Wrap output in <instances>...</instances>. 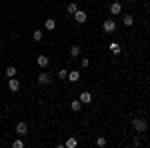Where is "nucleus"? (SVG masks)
Here are the masks:
<instances>
[{
  "label": "nucleus",
  "instance_id": "1",
  "mask_svg": "<svg viewBox=\"0 0 150 148\" xmlns=\"http://www.w3.org/2000/svg\"><path fill=\"white\" fill-rule=\"evenodd\" d=\"M132 128L136 132H146L148 130V122L144 118H132Z\"/></svg>",
  "mask_w": 150,
  "mask_h": 148
},
{
  "label": "nucleus",
  "instance_id": "2",
  "mask_svg": "<svg viewBox=\"0 0 150 148\" xmlns=\"http://www.w3.org/2000/svg\"><path fill=\"white\" fill-rule=\"evenodd\" d=\"M116 26H118V24H116L112 18H108V20L102 22V30L104 32H116Z\"/></svg>",
  "mask_w": 150,
  "mask_h": 148
},
{
  "label": "nucleus",
  "instance_id": "3",
  "mask_svg": "<svg viewBox=\"0 0 150 148\" xmlns=\"http://www.w3.org/2000/svg\"><path fill=\"white\" fill-rule=\"evenodd\" d=\"M50 82H52V78H50L48 72H40V74H38V84H40V86H48Z\"/></svg>",
  "mask_w": 150,
  "mask_h": 148
},
{
  "label": "nucleus",
  "instance_id": "4",
  "mask_svg": "<svg viewBox=\"0 0 150 148\" xmlns=\"http://www.w3.org/2000/svg\"><path fill=\"white\" fill-rule=\"evenodd\" d=\"M8 90H10V92H18V90H20V82H18L16 76L8 80Z\"/></svg>",
  "mask_w": 150,
  "mask_h": 148
},
{
  "label": "nucleus",
  "instance_id": "5",
  "mask_svg": "<svg viewBox=\"0 0 150 148\" xmlns=\"http://www.w3.org/2000/svg\"><path fill=\"white\" fill-rule=\"evenodd\" d=\"M74 18H76V22L84 24L86 20H88V14H86L84 10H76V12H74Z\"/></svg>",
  "mask_w": 150,
  "mask_h": 148
},
{
  "label": "nucleus",
  "instance_id": "6",
  "mask_svg": "<svg viewBox=\"0 0 150 148\" xmlns=\"http://www.w3.org/2000/svg\"><path fill=\"white\" fill-rule=\"evenodd\" d=\"M48 62H50V58H48L46 54H40V56L36 58V64H38L40 68H46V66H48Z\"/></svg>",
  "mask_w": 150,
  "mask_h": 148
},
{
  "label": "nucleus",
  "instance_id": "7",
  "mask_svg": "<svg viewBox=\"0 0 150 148\" xmlns=\"http://www.w3.org/2000/svg\"><path fill=\"white\" fill-rule=\"evenodd\" d=\"M108 50H110L114 56H118V54L122 52V46L118 44V42H110V44H108Z\"/></svg>",
  "mask_w": 150,
  "mask_h": 148
},
{
  "label": "nucleus",
  "instance_id": "8",
  "mask_svg": "<svg viewBox=\"0 0 150 148\" xmlns=\"http://www.w3.org/2000/svg\"><path fill=\"white\" fill-rule=\"evenodd\" d=\"M26 132H28V124H26V122H18V124H16V134L22 136Z\"/></svg>",
  "mask_w": 150,
  "mask_h": 148
},
{
  "label": "nucleus",
  "instance_id": "9",
  "mask_svg": "<svg viewBox=\"0 0 150 148\" xmlns=\"http://www.w3.org/2000/svg\"><path fill=\"white\" fill-rule=\"evenodd\" d=\"M78 100H80L82 104H90V102H92V94H90V92H82Z\"/></svg>",
  "mask_w": 150,
  "mask_h": 148
},
{
  "label": "nucleus",
  "instance_id": "10",
  "mask_svg": "<svg viewBox=\"0 0 150 148\" xmlns=\"http://www.w3.org/2000/svg\"><path fill=\"white\" fill-rule=\"evenodd\" d=\"M68 80L70 82H78V80H80V70H70L68 72Z\"/></svg>",
  "mask_w": 150,
  "mask_h": 148
},
{
  "label": "nucleus",
  "instance_id": "11",
  "mask_svg": "<svg viewBox=\"0 0 150 148\" xmlns=\"http://www.w3.org/2000/svg\"><path fill=\"white\" fill-rule=\"evenodd\" d=\"M110 12H112V14H120V12H122V4H120V2H112V4H110Z\"/></svg>",
  "mask_w": 150,
  "mask_h": 148
},
{
  "label": "nucleus",
  "instance_id": "12",
  "mask_svg": "<svg viewBox=\"0 0 150 148\" xmlns=\"http://www.w3.org/2000/svg\"><path fill=\"white\" fill-rule=\"evenodd\" d=\"M44 28H46V30H54V28H56V20H54V18H46V20H44Z\"/></svg>",
  "mask_w": 150,
  "mask_h": 148
},
{
  "label": "nucleus",
  "instance_id": "13",
  "mask_svg": "<svg viewBox=\"0 0 150 148\" xmlns=\"http://www.w3.org/2000/svg\"><path fill=\"white\" fill-rule=\"evenodd\" d=\"M80 54H82V52H80V46H78V44H74L72 48H70V56H72V58H78Z\"/></svg>",
  "mask_w": 150,
  "mask_h": 148
},
{
  "label": "nucleus",
  "instance_id": "14",
  "mask_svg": "<svg viewBox=\"0 0 150 148\" xmlns=\"http://www.w3.org/2000/svg\"><path fill=\"white\" fill-rule=\"evenodd\" d=\"M122 24H124V26H132V24H134V18H132L130 14H126V16L122 18Z\"/></svg>",
  "mask_w": 150,
  "mask_h": 148
},
{
  "label": "nucleus",
  "instance_id": "15",
  "mask_svg": "<svg viewBox=\"0 0 150 148\" xmlns=\"http://www.w3.org/2000/svg\"><path fill=\"white\" fill-rule=\"evenodd\" d=\"M80 106H82L80 100H72V102H70V108H72L74 112H78V110H80Z\"/></svg>",
  "mask_w": 150,
  "mask_h": 148
},
{
  "label": "nucleus",
  "instance_id": "16",
  "mask_svg": "<svg viewBox=\"0 0 150 148\" xmlns=\"http://www.w3.org/2000/svg\"><path fill=\"white\" fill-rule=\"evenodd\" d=\"M32 40H34V42H40V40H42V30H34V32H32Z\"/></svg>",
  "mask_w": 150,
  "mask_h": 148
},
{
  "label": "nucleus",
  "instance_id": "17",
  "mask_svg": "<svg viewBox=\"0 0 150 148\" xmlns=\"http://www.w3.org/2000/svg\"><path fill=\"white\" fill-rule=\"evenodd\" d=\"M6 76H8V78H14V76H16V66H8V68H6Z\"/></svg>",
  "mask_w": 150,
  "mask_h": 148
},
{
  "label": "nucleus",
  "instance_id": "18",
  "mask_svg": "<svg viewBox=\"0 0 150 148\" xmlns=\"http://www.w3.org/2000/svg\"><path fill=\"white\" fill-rule=\"evenodd\" d=\"M76 144H78V142H76V138H68V140L64 142V146H66V148H74Z\"/></svg>",
  "mask_w": 150,
  "mask_h": 148
},
{
  "label": "nucleus",
  "instance_id": "19",
  "mask_svg": "<svg viewBox=\"0 0 150 148\" xmlns=\"http://www.w3.org/2000/svg\"><path fill=\"white\" fill-rule=\"evenodd\" d=\"M96 146H98V148H104V146H106V138H104V136H98V138H96Z\"/></svg>",
  "mask_w": 150,
  "mask_h": 148
},
{
  "label": "nucleus",
  "instance_id": "20",
  "mask_svg": "<svg viewBox=\"0 0 150 148\" xmlns=\"http://www.w3.org/2000/svg\"><path fill=\"white\" fill-rule=\"evenodd\" d=\"M66 10H68V14H74V12L78 10V4H74V2H72V4H68V6H66Z\"/></svg>",
  "mask_w": 150,
  "mask_h": 148
},
{
  "label": "nucleus",
  "instance_id": "21",
  "mask_svg": "<svg viewBox=\"0 0 150 148\" xmlns=\"http://www.w3.org/2000/svg\"><path fill=\"white\" fill-rule=\"evenodd\" d=\"M58 78H60V80L68 78V70H58Z\"/></svg>",
  "mask_w": 150,
  "mask_h": 148
},
{
  "label": "nucleus",
  "instance_id": "22",
  "mask_svg": "<svg viewBox=\"0 0 150 148\" xmlns=\"http://www.w3.org/2000/svg\"><path fill=\"white\" fill-rule=\"evenodd\" d=\"M88 64H90V60H88L86 56H82V60H80V66H82V68H88Z\"/></svg>",
  "mask_w": 150,
  "mask_h": 148
},
{
  "label": "nucleus",
  "instance_id": "23",
  "mask_svg": "<svg viewBox=\"0 0 150 148\" xmlns=\"http://www.w3.org/2000/svg\"><path fill=\"white\" fill-rule=\"evenodd\" d=\"M12 146H14V148H24V142H22V140H14Z\"/></svg>",
  "mask_w": 150,
  "mask_h": 148
},
{
  "label": "nucleus",
  "instance_id": "24",
  "mask_svg": "<svg viewBox=\"0 0 150 148\" xmlns=\"http://www.w3.org/2000/svg\"><path fill=\"white\" fill-rule=\"evenodd\" d=\"M126 2H134V0H126Z\"/></svg>",
  "mask_w": 150,
  "mask_h": 148
}]
</instances>
